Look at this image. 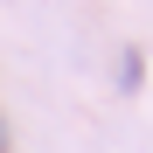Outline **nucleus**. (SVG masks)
Returning <instances> with one entry per match:
<instances>
[{
  "mask_svg": "<svg viewBox=\"0 0 153 153\" xmlns=\"http://www.w3.org/2000/svg\"><path fill=\"white\" fill-rule=\"evenodd\" d=\"M139 76H146V56L125 49V56H118V91H139Z\"/></svg>",
  "mask_w": 153,
  "mask_h": 153,
  "instance_id": "f257e3e1",
  "label": "nucleus"
},
{
  "mask_svg": "<svg viewBox=\"0 0 153 153\" xmlns=\"http://www.w3.org/2000/svg\"><path fill=\"white\" fill-rule=\"evenodd\" d=\"M0 153H7V118H0Z\"/></svg>",
  "mask_w": 153,
  "mask_h": 153,
  "instance_id": "f03ea898",
  "label": "nucleus"
}]
</instances>
